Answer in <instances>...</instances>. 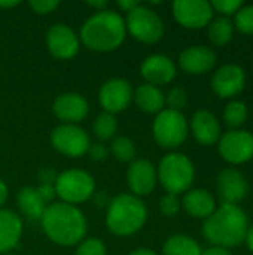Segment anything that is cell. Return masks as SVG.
I'll return each mask as SVG.
<instances>
[{"label": "cell", "mask_w": 253, "mask_h": 255, "mask_svg": "<svg viewBox=\"0 0 253 255\" xmlns=\"http://www.w3.org/2000/svg\"><path fill=\"white\" fill-rule=\"evenodd\" d=\"M86 4L88 6H91V7H94L95 9V12H100V10H104V9H107V1L106 0H91V1H86Z\"/></svg>", "instance_id": "cell-42"}, {"label": "cell", "mask_w": 253, "mask_h": 255, "mask_svg": "<svg viewBox=\"0 0 253 255\" xmlns=\"http://www.w3.org/2000/svg\"><path fill=\"white\" fill-rule=\"evenodd\" d=\"M28 4L33 9V12H36L39 15H46V13L54 12L60 6V1H57V0H31Z\"/></svg>", "instance_id": "cell-35"}, {"label": "cell", "mask_w": 253, "mask_h": 255, "mask_svg": "<svg viewBox=\"0 0 253 255\" xmlns=\"http://www.w3.org/2000/svg\"><path fill=\"white\" fill-rule=\"evenodd\" d=\"M51 143L60 154L69 158H81L88 152L91 139L78 124H60L51 131Z\"/></svg>", "instance_id": "cell-9"}, {"label": "cell", "mask_w": 253, "mask_h": 255, "mask_svg": "<svg viewBox=\"0 0 253 255\" xmlns=\"http://www.w3.org/2000/svg\"><path fill=\"white\" fill-rule=\"evenodd\" d=\"M40 224L48 239L60 247L79 245L86 235V218L82 211L63 202L48 205Z\"/></svg>", "instance_id": "cell-1"}, {"label": "cell", "mask_w": 253, "mask_h": 255, "mask_svg": "<svg viewBox=\"0 0 253 255\" xmlns=\"http://www.w3.org/2000/svg\"><path fill=\"white\" fill-rule=\"evenodd\" d=\"M197 241L186 235H173L163 245V255H201Z\"/></svg>", "instance_id": "cell-25"}, {"label": "cell", "mask_w": 253, "mask_h": 255, "mask_svg": "<svg viewBox=\"0 0 253 255\" xmlns=\"http://www.w3.org/2000/svg\"><path fill=\"white\" fill-rule=\"evenodd\" d=\"M182 206L188 215H191L194 218L206 220L215 212L216 202L210 191H207L204 188H194V190H188L185 193V196L182 199Z\"/></svg>", "instance_id": "cell-22"}, {"label": "cell", "mask_w": 253, "mask_h": 255, "mask_svg": "<svg viewBox=\"0 0 253 255\" xmlns=\"http://www.w3.org/2000/svg\"><path fill=\"white\" fill-rule=\"evenodd\" d=\"M22 220L10 209H0V254H9L21 241Z\"/></svg>", "instance_id": "cell-21"}, {"label": "cell", "mask_w": 253, "mask_h": 255, "mask_svg": "<svg viewBox=\"0 0 253 255\" xmlns=\"http://www.w3.org/2000/svg\"><path fill=\"white\" fill-rule=\"evenodd\" d=\"M218 193L224 203L237 205L249 193V184L242 172L237 169H224L218 176Z\"/></svg>", "instance_id": "cell-19"}, {"label": "cell", "mask_w": 253, "mask_h": 255, "mask_svg": "<svg viewBox=\"0 0 253 255\" xmlns=\"http://www.w3.org/2000/svg\"><path fill=\"white\" fill-rule=\"evenodd\" d=\"M213 10L219 12L221 16L230 18L231 15H236L239 12V9L243 6V1L240 0H213L210 1Z\"/></svg>", "instance_id": "cell-33"}, {"label": "cell", "mask_w": 253, "mask_h": 255, "mask_svg": "<svg viewBox=\"0 0 253 255\" xmlns=\"http://www.w3.org/2000/svg\"><path fill=\"white\" fill-rule=\"evenodd\" d=\"M52 111L63 124H78L88 115L89 103L79 93H63L54 100Z\"/></svg>", "instance_id": "cell-17"}, {"label": "cell", "mask_w": 253, "mask_h": 255, "mask_svg": "<svg viewBox=\"0 0 253 255\" xmlns=\"http://www.w3.org/2000/svg\"><path fill=\"white\" fill-rule=\"evenodd\" d=\"M128 255H158L155 251L149 250V248H137L134 251H131Z\"/></svg>", "instance_id": "cell-44"}, {"label": "cell", "mask_w": 253, "mask_h": 255, "mask_svg": "<svg viewBox=\"0 0 253 255\" xmlns=\"http://www.w3.org/2000/svg\"><path fill=\"white\" fill-rule=\"evenodd\" d=\"M39 181H40V185L42 184H48V185H54L55 184V181H57V178H58V173L54 170V169H49V167H46V169H42L40 172H39Z\"/></svg>", "instance_id": "cell-38"}, {"label": "cell", "mask_w": 253, "mask_h": 255, "mask_svg": "<svg viewBox=\"0 0 253 255\" xmlns=\"http://www.w3.org/2000/svg\"><path fill=\"white\" fill-rule=\"evenodd\" d=\"M125 28L136 40L142 43H157L163 39L166 27L161 16L149 6L139 4L127 13Z\"/></svg>", "instance_id": "cell-7"}, {"label": "cell", "mask_w": 253, "mask_h": 255, "mask_svg": "<svg viewBox=\"0 0 253 255\" xmlns=\"http://www.w3.org/2000/svg\"><path fill=\"white\" fill-rule=\"evenodd\" d=\"M173 16L182 27L198 30L210 24L213 7L206 0H176L173 3Z\"/></svg>", "instance_id": "cell-11"}, {"label": "cell", "mask_w": 253, "mask_h": 255, "mask_svg": "<svg viewBox=\"0 0 253 255\" xmlns=\"http://www.w3.org/2000/svg\"><path fill=\"white\" fill-rule=\"evenodd\" d=\"M245 242H246V247L249 248V251L253 254V224L252 226H249V229H248V233H246Z\"/></svg>", "instance_id": "cell-43"}, {"label": "cell", "mask_w": 253, "mask_h": 255, "mask_svg": "<svg viewBox=\"0 0 253 255\" xmlns=\"http://www.w3.org/2000/svg\"><path fill=\"white\" fill-rule=\"evenodd\" d=\"M148 221V208L142 199L125 193L113 197L106 212V227L115 236H131L140 232Z\"/></svg>", "instance_id": "cell-4"}, {"label": "cell", "mask_w": 253, "mask_h": 255, "mask_svg": "<svg viewBox=\"0 0 253 255\" xmlns=\"http://www.w3.org/2000/svg\"><path fill=\"white\" fill-rule=\"evenodd\" d=\"M189 128L192 131V136L200 145L212 146L218 143L221 139V124L219 120L209 111H197L192 118Z\"/></svg>", "instance_id": "cell-20"}, {"label": "cell", "mask_w": 253, "mask_h": 255, "mask_svg": "<svg viewBox=\"0 0 253 255\" xmlns=\"http://www.w3.org/2000/svg\"><path fill=\"white\" fill-rule=\"evenodd\" d=\"M125 37V19L119 12L112 9L91 15L79 31L81 43L94 52H112L124 43Z\"/></svg>", "instance_id": "cell-2"}, {"label": "cell", "mask_w": 253, "mask_h": 255, "mask_svg": "<svg viewBox=\"0 0 253 255\" xmlns=\"http://www.w3.org/2000/svg\"><path fill=\"white\" fill-rule=\"evenodd\" d=\"M112 155L121 163H131L136 160V145L127 136H118L110 142Z\"/></svg>", "instance_id": "cell-28"}, {"label": "cell", "mask_w": 253, "mask_h": 255, "mask_svg": "<svg viewBox=\"0 0 253 255\" xmlns=\"http://www.w3.org/2000/svg\"><path fill=\"white\" fill-rule=\"evenodd\" d=\"M249 220L239 205L222 203L204 220L203 236L213 247L233 248L245 242Z\"/></svg>", "instance_id": "cell-3"}, {"label": "cell", "mask_w": 253, "mask_h": 255, "mask_svg": "<svg viewBox=\"0 0 253 255\" xmlns=\"http://www.w3.org/2000/svg\"><path fill=\"white\" fill-rule=\"evenodd\" d=\"M248 115H249L248 106L245 102H240V100L230 102L224 111V120L233 128H237L242 124H245V121L248 120Z\"/></svg>", "instance_id": "cell-29"}, {"label": "cell", "mask_w": 253, "mask_h": 255, "mask_svg": "<svg viewBox=\"0 0 253 255\" xmlns=\"http://www.w3.org/2000/svg\"><path fill=\"white\" fill-rule=\"evenodd\" d=\"M116 130H118V121L115 115L107 114V112H101L92 123L94 136L101 142L113 139Z\"/></svg>", "instance_id": "cell-27"}, {"label": "cell", "mask_w": 253, "mask_h": 255, "mask_svg": "<svg viewBox=\"0 0 253 255\" xmlns=\"http://www.w3.org/2000/svg\"><path fill=\"white\" fill-rule=\"evenodd\" d=\"M157 176L167 193L177 196L191 188L195 178V167L185 154L170 152L160 161Z\"/></svg>", "instance_id": "cell-5"}, {"label": "cell", "mask_w": 253, "mask_h": 255, "mask_svg": "<svg viewBox=\"0 0 253 255\" xmlns=\"http://www.w3.org/2000/svg\"><path fill=\"white\" fill-rule=\"evenodd\" d=\"M221 157L231 164H243L253 158V134L246 130H231L218 140Z\"/></svg>", "instance_id": "cell-10"}, {"label": "cell", "mask_w": 253, "mask_h": 255, "mask_svg": "<svg viewBox=\"0 0 253 255\" xmlns=\"http://www.w3.org/2000/svg\"><path fill=\"white\" fill-rule=\"evenodd\" d=\"M18 208L21 211V214L30 220V221H40L45 209H46V203L42 200L37 187H24L19 190L18 197Z\"/></svg>", "instance_id": "cell-24"}, {"label": "cell", "mask_w": 253, "mask_h": 255, "mask_svg": "<svg viewBox=\"0 0 253 255\" xmlns=\"http://www.w3.org/2000/svg\"><path fill=\"white\" fill-rule=\"evenodd\" d=\"M21 1H18V0H1L0 1V9H10V7H15V6H18Z\"/></svg>", "instance_id": "cell-45"}, {"label": "cell", "mask_w": 253, "mask_h": 255, "mask_svg": "<svg viewBox=\"0 0 253 255\" xmlns=\"http://www.w3.org/2000/svg\"><path fill=\"white\" fill-rule=\"evenodd\" d=\"M180 208H182V203H180V200H179V197L176 194L167 193L160 200V211L166 217H174V215H177L179 211H180Z\"/></svg>", "instance_id": "cell-34"}, {"label": "cell", "mask_w": 253, "mask_h": 255, "mask_svg": "<svg viewBox=\"0 0 253 255\" xmlns=\"http://www.w3.org/2000/svg\"><path fill=\"white\" fill-rule=\"evenodd\" d=\"M107 250L106 245L103 244V241L97 239V238H88L84 239L76 250L75 255H106Z\"/></svg>", "instance_id": "cell-32"}, {"label": "cell", "mask_w": 253, "mask_h": 255, "mask_svg": "<svg viewBox=\"0 0 253 255\" xmlns=\"http://www.w3.org/2000/svg\"><path fill=\"white\" fill-rule=\"evenodd\" d=\"M157 167L152 161L146 158H137L130 163L127 170V184L130 188V194L136 197L149 196L157 187Z\"/></svg>", "instance_id": "cell-14"}, {"label": "cell", "mask_w": 253, "mask_h": 255, "mask_svg": "<svg viewBox=\"0 0 253 255\" xmlns=\"http://www.w3.org/2000/svg\"><path fill=\"white\" fill-rule=\"evenodd\" d=\"M7 196H9L7 185L4 184V181H3V179H0V209H1V208H3V205L6 203Z\"/></svg>", "instance_id": "cell-41"}, {"label": "cell", "mask_w": 253, "mask_h": 255, "mask_svg": "<svg viewBox=\"0 0 253 255\" xmlns=\"http://www.w3.org/2000/svg\"><path fill=\"white\" fill-rule=\"evenodd\" d=\"M37 191L42 197V200L46 203V205H51L54 203V199L57 197L55 194V187L54 185H48V184H42L37 187Z\"/></svg>", "instance_id": "cell-37"}, {"label": "cell", "mask_w": 253, "mask_h": 255, "mask_svg": "<svg viewBox=\"0 0 253 255\" xmlns=\"http://www.w3.org/2000/svg\"><path fill=\"white\" fill-rule=\"evenodd\" d=\"M186 103H188V94L182 87H171L166 94V105L169 106L167 109L180 112L186 106Z\"/></svg>", "instance_id": "cell-31"}, {"label": "cell", "mask_w": 253, "mask_h": 255, "mask_svg": "<svg viewBox=\"0 0 253 255\" xmlns=\"http://www.w3.org/2000/svg\"><path fill=\"white\" fill-rule=\"evenodd\" d=\"M177 73L174 61L164 54H152L140 64V75L146 84L161 87L170 84Z\"/></svg>", "instance_id": "cell-16"}, {"label": "cell", "mask_w": 253, "mask_h": 255, "mask_svg": "<svg viewBox=\"0 0 253 255\" xmlns=\"http://www.w3.org/2000/svg\"><path fill=\"white\" fill-rule=\"evenodd\" d=\"M54 187L60 202L78 206L92 197L95 193V179L86 170L69 169L58 173Z\"/></svg>", "instance_id": "cell-6"}, {"label": "cell", "mask_w": 253, "mask_h": 255, "mask_svg": "<svg viewBox=\"0 0 253 255\" xmlns=\"http://www.w3.org/2000/svg\"><path fill=\"white\" fill-rule=\"evenodd\" d=\"M201 255H233L227 248H221V247H210L207 250H204Z\"/></svg>", "instance_id": "cell-40"}, {"label": "cell", "mask_w": 253, "mask_h": 255, "mask_svg": "<svg viewBox=\"0 0 253 255\" xmlns=\"http://www.w3.org/2000/svg\"><path fill=\"white\" fill-rule=\"evenodd\" d=\"M189 126L185 115L179 111L163 109L152 123V134L155 142L166 149L180 146L188 137Z\"/></svg>", "instance_id": "cell-8"}, {"label": "cell", "mask_w": 253, "mask_h": 255, "mask_svg": "<svg viewBox=\"0 0 253 255\" xmlns=\"http://www.w3.org/2000/svg\"><path fill=\"white\" fill-rule=\"evenodd\" d=\"M246 84L245 70L234 63L221 66L212 78V88L221 99H231L240 94Z\"/></svg>", "instance_id": "cell-15"}, {"label": "cell", "mask_w": 253, "mask_h": 255, "mask_svg": "<svg viewBox=\"0 0 253 255\" xmlns=\"http://www.w3.org/2000/svg\"><path fill=\"white\" fill-rule=\"evenodd\" d=\"M116 4H118V7L122 10V12H130V10H133L136 6H139L140 3L137 1V0H118L116 1Z\"/></svg>", "instance_id": "cell-39"}, {"label": "cell", "mask_w": 253, "mask_h": 255, "mask_svg": "<svg viewBox=\"0 0 253 255\" xmlns=\"http://www.w3.org/2000/svg\"><path fill=\"white\" fill-rule=\"evenodd\" d=\"M45 42L49 54L58 60L73 58L81 48L79 34L67 24H61V22L49 27L45 36Z\"/></svg>", "instance_id": "cell-12"}, {"label": "cell", "mask_w": 253, "mask_h": 255, "mask_svg": "<svg viewBox=\"0 0 253 255\" xmlns=\"http://www.w3.org/2000/svg\"><path fill=\"white\" fill-rule=\"evenodd\" d=\"M233 24H236L239 31L245 34H253V4H243L236 13V21Z\"/></svg>", "instance_id": "cell-30"}, {"label": "cell", "mask_w": 253, "mask_h": 255, "mask_svg": "<svg viewBox=\"0 0 253 255\" xmlns=\"http://www.w3.org/2000/svg\"><path fill=\"white\" fill-rule=\"evenodd\" d=\"M133 93L130 81L124 78H112L100 87L98 102L104 112L115 115L124 112L130 106L133 102Z\"/></svg>", "instance_id": "cell-13"}, {"label": "cell", "mask_w": 253, "mask_h": 255, "mask_svg": "<svg viewBox=\"0 0 253 255\" xmlns=\"http://www.w3.org/2000/svg\"><path fill=\"white\" fill-rule=\"evenodd\" d=\"M216 64V54L206 45H194L185 48L179 55V66L185 73L203 75L212 70Z\"/></svg>", "instance_id": "cell-18"}, {"label": "cell", "mask_w": 253, "mask_h": 255, "mask_svg": "<svg viewBox=\"0 0 253 255\" xmlns=\"http://www.w3.org/2000/svg\"><path fill=\"white\" fill-rule=\"evenodd\" d=\"M88 155H89V158L91 160H94V161H103V160H106L107 158V155H109V149H107V146L104 145V143H101V142H97V143H91L89 145V148H88V152H86Z\"/></svg>", "instance_id": "cell-36"}, {"label": "cell", "mask_w": 253, "mask_h": 255, "mask_svg": "<svg viewBox=\"0 0 253 255\" xmlns=\"http://www.w3.org/2000/svg\"><path fill=\"white\" fill-rule=\"evenodd\" d=\"M3 255H13V254H10V253H9V254H3Z\"/></svg>", "instance_id": "cell-46"}, {"label": "cell", "mask_w": 253, "mask_h": 255, "mask_svg": "<svg viewBox=\"0 0 253 255\" xmlns=\"http://www.w3.org/2000/svg\"><path fill=\"white\" fill-rule=\"evenodd\" d=\"M133 100L136 106L145 114H160L166 106V94L160 87L151 84L139 85L133 93Z\"/></svg>", "instance_id": "cell-23"}, {"label": "cell", "mask_w": 253, "mask_h": 255, "mask_svg": "<svg viewBox=\"0 0 253 255\" xmlns=\"http://www.w3.org/2000/svg\"><path fill=\"white\" fill-rule=\"evenodd\" d=\"M234 33V24L230 18L219 16L210 21L207 25V36L209 40L216 46H224L233 39Z\"/></svg>", "instance_id": "cell-26"}]
</instances>
